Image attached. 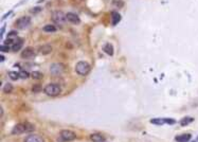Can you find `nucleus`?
Segmentation results:
<instances>
[{
  "label": "nucleus",
  "instance_id": "1",
  "mask_svg": "<svg viewBox=\"0 0 198 142\" xmlns=\"http://www.w3.org/2000/svg\"><path fill=\"white\" fill-rule=\"evenodd\" d=\"M35 129L34 125H32L31 123H18L16 124L15 126L12 129V134L13 135H21L24 133H28V132H33Z\"/></svg>",
  "mask_w": 198,
  "mask_h": 142
},
{
  "label": "nucleus",
  "instance_id": "2",
  "mask_svg": "<svg viewBox=\"0 0 198 142\" xmlns=\"http://www.w3.org/2000/svg\"><path fill=\"white\" fill-rule=\"evenodd\" d=\"M44 91L47 95L49 97H57L61 91V86L56 83H50V84L46 85V87L44 88Z\"/></svg>",
  "mask_w": 198,
  "mask_h": 142
},
{
  "label": "nucleus",
  "instance_id": "3",
  "mask_svg": "<svg viewBox=\"0 0 198 142\" xmlns=\"http://www.w3.org/2000/svg\"><path fill=\"white\" fill-rule=\"evenodd\" d=\"M90 70H91V66L85 61L79 62V63L75 65V71H76V73L82 76L87 75L90 72Z\"/></svg>",
  "mask_w": 198,
  "mask_h": 142
},
{
  "label": "nucleus",
  "instance_id": "4",
  "mask_svg": "<svg viewBox=\"0 0 198 142\" xmlns=\"http://www.w3.org/2000/svg\"><path fill=\"white\" fill-rule=\"evenodd\" d=\"M75 138H76L75 133L72 132V131H69V129H63L59 132V135H58L59 142H70L73 141Z\"/></svg>",
  "mask_w": 198,
  "mask_h": 142
},
{
  "label": "nucleus",
  "instance_id": "5",
  "mask_svg": "<svg viewBox=\"0 0 198 142\" xmlns=\"http://www.w3.org/2000/svg\"><path fill=\"white\" fill-rule=\"evenodd\" d=\"M31 24V18L29 16H22L18 18L15 22V27L19 30H24Z\"/></svg>",
  "mask_w": 198,
  "mask_h": 142
},
{
  "label": "nucleus",
  "instance_id": "6",
  "mask_svg": "<svg viewBox=\"0 0 198 142\" xmlns=\"http://www.w3.org/2000/svg\"><path fill=\"white\" fill-rule=\"evenodd\" d=\"M51 17H52V20L54 21L55 24H59V26L64 24L67 21L66 15H65L64 12H61V11H54Z\"/></svg>",
  "mask_w": 198,
  "mask_h": 142
},
{
  "label": "nucleus",
  "instance_id": "7",
  "mask_svg": "<svg viewBox=\"0 0 198 142\" xmlns=\"http://www.w3.org/2000/svg\"><path fill=\"white\" fill-rule=\"evenodd\" d=\"M64 70H65V67L61 63H54L50 66V73L54 76L61 75L64 72Z\"/></svg>",
  "mask_w": 198,
  "mask_h": 142
},
{
  "label": "nucleus",
  "instance_id": "8",
  "mask_svg": "<svg viewBox=\"0 0 198 142\" xmlns=\"http://www.w3.org/2000/svg\"><path fill=\"white\" fill-rule=\"evenodd\" d=\"M35 56H36V51L31 47L26 48L21 52V57L24 60H31V58H34Z\"/></svg>",
  "mask_w": 198,
  "mask_h": 142
},
{
  "label": "nucleus",
  "instance_id": "9",
  "mask_svg": "<svg viewBox=\"0 0 198 142\" xmlns=\"http://www.w3.org/2000/svg\"><path fill=\"white\" fill-rule=\"evenodd\" d=\"M66 18H67V21L70 22V24H81V19H79V16H77L76 14L71 13V12L66 14Z\"/></svg>",
  "mask_w": 198,
  "mask_h": 142
},
{
  "label": "nucleus",
  "instance_id": "10",
  "mask_svg": "<svg viewBox=\"0 0 198 142\" xmlns=\"http://www.w3.org/2000/svg\"><path fill=\"white\" fill-rule=\"evenodd\" d=\"M52 52V47L49 44H45V45H41L39 48H38V53L41 54V55H48Z\"/></svg>",
  "mask_w": 198,
  "mask_h": 142
},
{
  "label": "nucleus",
  "instance_id": "11",
  "mask_svg": "<svg viewBox=\"0 0 198 142\" xmlns=\"http://www.w3.org/2000/svg\"><path fill=\"white\" fill-rule=\"evenodd\" d=\"M24 142H45V140L42 139V137L39 136V135L32 134V135H29V136L24 139Z\"/></svg>",
  "mask_w": 198,
  "mask_h": 142
},
{
  "label": "nucleus",
  "instance_id": "12",
  "mask_svg": "<svg viewBox=\"0 0 198 142\" xmlns=\"http://www.w3.org/2000/svg\"><path fill=\"white\" fill-rule=\"evenodd\" d=\"M90 140L92 142H105L106 138L104 135L100 134V133H94V134L90 135Z\"/></svg>",
  "mask_w": 198,
  "mask_h": 142
},
{
  "label": "nucleus",
  "instance_id": "13",
  "mask_svg": "<svg viewBox=\"0 0 198 142\" xmlns=\"http://www.w3.org/2000/svg\"><path fill=\"white\" fill-rule=\"evenodd\" d=\"M22 46H24V39H21V38H16L15 42H14L13 46L11 47V49H12L13 52H18L21 48H22Z\"/></svg>",
  "mask_w": 198,
  "mask_h": 142
},
{
  "label": "nucleus",
  "instance_id": "14",
  "mask_svg": "<svg viewBox=\"0 0 198 142\" xmlns=\"http://www.w3.org/2000/svg\"><path fill=\"white\" fill-rule=\"evenodd\" d=\"M191 139H192L191 134H181L179 136H176V138H175L176 142H189Z\"/></svg>",
  "mask_w": 198,
  "mask_h": 142
},
{
  "label": "nucleus",
  "instance_id": "15",
  "mask_svg": "<svg viewBox=\"0 0 198 142\" xmlns=\"http://www.w3.org/2000/svg\"><path fill=\"white\" fill-rule=\"evenodd\" d=\"M103 51L106 54H108L109 56H112L114 53V46L111 45V44H109V42H107V44H105V45L103 46Z\"/></svg>",
  "mask_w": 198,
  "mask_h": 142
},
{
  "label": "nucleus",
  "instance_id": "16",
  "mask_svg": "<svg viewBox=\"0 0 198 142\" xmlns=\"http://www.w3.org/2000/svg\"><path fill=\"white\" fill-rule=\"evenodd\" d=\"M111 20H112V24H114V26H116V24H119L120 20H121V15H120L118 12L114 11V12L111 13Z\"/></svg>",
  "mask_w": 198,
  "mask_h": 142
},
{
  "label": "nucleus",
  "instance_id": "17",
  "mask_svg": "<svg viewBox=\"0 0 198 142\" xmlns=\"http://www.w3.org/2000/svg\"><path fill=\"white\" fill-rule=\"evenodd\" d=\"M193 121H194L193 117H184V118H182L180 120V125H181V126H187V125H189V124L192 123Z\"/></svg>",
  "mask_w": 198,
  "mask_h": 142
},
{
  "label": "nucleus",
  "instance_id": "18",
  "mask_svg": "<svg viewBox=\"0 0 198 142\" xmlns=\"http://www.w3.org/2000/svg\"><path fill=\"white\" fill-rule=\"evenodd\" d=\"M57 30L54 24H46L44 28H42V31L44 32H47V33H53V32H55Z\"/></svg>",
  "mask_w": 198,
  "mask_h": 142
},
{
  "label": "nucleus",
  "instance_id": "19",
  "mask_svg": "<svg viewBox=\"0 0 198 142\" xmlns=\"http://www.w3.org/2000/svg\"><path fill=\"white\" fill-rule=\"evenodd\" d=\"M152 124H156V125H162V124H165L164 122V118H155L151 120Z\"/></svg>",
  "mask_w": 198,
  "mask_h": 142
},
{
  "label": "nucleus",
  "instance_id": "20",
  "mask_svg": "<svg viewBox=\"0 0 198 142\" xmlns=\"http://www.w3.org/2000/svg\"><path fill=\"white\" fill-rule=\"evenodd\" d=\"M8 75L12 81H17V80L19 79V74L18 72H16V71H10L8 73Z\"/></svg>",
  "mask_w": 198,
  "mask_h": 142
},
{
  "label": "nucleus",
  "instance_id": "21",
  "mask_svg": "<svg viewBox=\"0 0 198 142\" xmlns=\"http://www.w3.org/2000/svg\"><path fill=\"white\" fill-rule=\"evenodd\" d=\"M18 74H19V77H20V79H28V77L30 76L29 72L24 70V69H20V70L18 71Z\"/></svg>",
  "mask_w": 198,
  "mask_h": 142
},
{
  "label": "nucleus",
  "instance_id": "22",
  "mask_svg": "<svg viewBox=\"0 0 198 142\" xmlns=\"http://www.w3.org/2000/svg\"><path fill=\"white\" fill-rule=\"evenodd\" d=\"M2 90L4 93H10V92H12V90H13V86H12V84H10V83H6V84L3 86Z\"/></svg>",
  "mask_w": 198,
  "mask_h": 142
},
{
  "label": "nucleus",
  "instance_id": "23",
  "mask_svg": "<svg viewBox=\"0 0 198 142\" xmlns=\"http://www.w3.org/2000/svg\"><path fill=\"white\" fill-rule=\"evenodd\" d=\"M31 76L34 80H41L42 73L40 72V71H33V72H32V74H31Z\"/></svg>",
  "mask_w": 198,
  "mask_h": 142
},
{
  "label": "nucleus",
  "instance_id": "24",
  "mask_svg": "<svg viewBox=\"0 0 198 142\" xmlns=\"http://www.w3.org/2000/svg\"><path fill=\"white\" fill-rule=\"evenodd\" d=\"M17 34H18L17 31H11L8 34V38H15V37L17 36Z\"/></svg>",
  "mask_w": 198,
  "mask_h": 142
},
{
  "label": "nucleus",
  "instance_id": "25",
  "mask_svg": "<svg viewBox=\"0 0 198 142\" xmlns=\"http://www.w3.org/2000/svg\"><path fill=\"white\" fill-rule=\"evenodd\" d=\"M32 91L35 92V93H36V92L41 91V86H40V85H34V86H33V89H32Z\"/></svg>",
  "mask_w": 198,
  "mask_h": 142
},
{
  "label": "nucleus",
  "instance_id": "26",
  "mask_svg": "<svg viewBox=\"0 0 198 142\" xmlns=\"http://www.w3.org/2000/svg\"><path fill=\"white\" fill-rule=\"evenodd\" d=\"M0 49H1V51H2V52H6V51H9V47L8 46H1V48H0Z\"/></svg>",
  "mask_w": 198,
  "mask_h": 142
},
{
  "label": "nucleus",
  "instance_id": "27",
  "mask_svg": "<svg viewBox=\"0 0 198 142\" xmlns=\"http://www.w3.org/2000/svg\"><path fill=\"white\" fill-rule=\"evenodd\" d=\"M40 11H41V8H40V6H37V8L33 9L32 12H33V13H38V12H40Z\"/></svg>",
  "mask_w": 198,
  "mask_h": 142
},
{
  "label": "nucleus",
  "instance_id": "28",
  "mask_svg": "<svg viewBox=\"0 0 198 142\" xmlns=\"http://www.w3.org/2000/svg\"><path fill=\"white\" fill-rule=\"evenodd\" d=\"M3 33H4V26L1 28V32H0V37L1 38H3Z\"/></svg>",
  "mask_w": 198,
  "mask_h": 142
},
{
  "label": "nucleus",
  "instance_id": "29",
  "mask_svg": "<svg viewBox=\"0 0 198 142\" xmlns=\"http://www.w3.org/2000/svg\"><path fill=\"white\" fill-rule=\"evenodd\" d=\"M74 3H81V2H83V1H85V0H72Z\"/></svg>",
  "mask_w": 198,
  "mask_h": 142
},
{
  "label": "nucleus",
  "instance_id": "30",
  "mask_svg": "<svg viewBox=\"0 0 198 142\" xmlns=\"http://www.w3.org/2000/svg\"><path fill=\"white\" fill-rule=\"evenodd\" d=\"M0 60H1V62H3V61H4V56L1 55V58H0Z\"/></svg>",
  "mask_w": 198,
  "mask_h": 142
}]
</instances>
